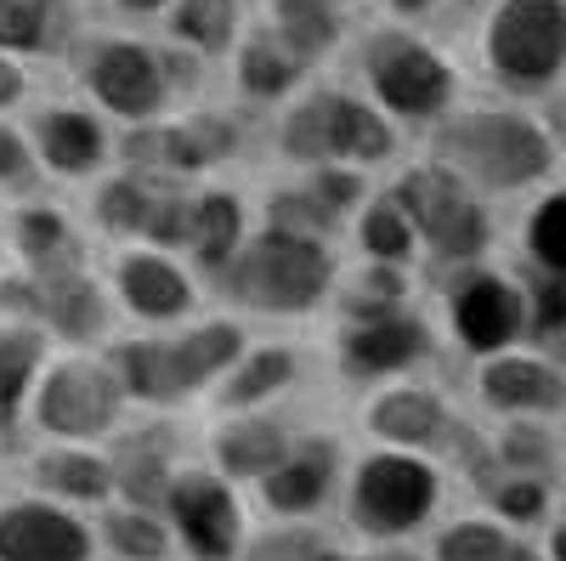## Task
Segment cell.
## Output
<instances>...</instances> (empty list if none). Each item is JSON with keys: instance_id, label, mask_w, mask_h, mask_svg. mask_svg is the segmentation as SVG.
<instances>
[{"instance_id": "1", "label": "cell", "mask_w": 566, "mask_h": 561, "mask_svg": "<svg viewBox=\"0 0 566 561\" xmlns=\"http://www.w3.org/2000/svg\"><path fill=\"white\" fill-rule=\"evenodd\" d=\"M239 330L232 323H210V330H193L181 341H125L114 352V381L130 397H148V403H170L181 392L205 386L216 368H227L239 357Z\"/></svg>"}, {"instance_id": "2", "label": "cell", "mask_w": 566, "mask_h": 561, "mask_svg": "<svg viewBox=\"0 0 566 561\" xmlns=\"http://www.w3.org/2000/svg\"><path fill=\"white\" fill-rule=\"evenodd\" d=\"M442 159L464 165L470 176H482L493 187H515V181H533L544 165H549V148L544 136L527 125V120H510V114H470V120H453L442 136H437Z\"/></svg>"}, {"instance_id": "3", "label": "cell", "mask_w": 566, "mask_h": 561, "mask_svg": "<svg viewBox=\"0 0 566 561\" xmlns=\"http://www.w3.org/2000/svg\"><path fill=\"white\" fill-rule=\"evenodd\" d=\"M119 397L125 392L114 381V368H103V363H52L40 392H34V419H40V432L57 437V443H91V437L114 432Z\"/></svg>"}, {"instance_id": "4", "label": "cell", "mask_w": 566, "mask_h": 561, "mask_svg": "<svg viewBox=\"0 0 566 561\" xmlns=\"http://www.w3.org/2000/svg\"><path fill=\"white\" fill-rule=\"evenodd\" d=\"M437 505V471L419 465L408 454H374L363 459V471L352 482V517L363 533L397 539L408 528H419Z\"/></svg>"}, {"instance_id": "5", "label": "cell", "mask_w": 566, "mask_h": 561, "mask_svg": "<svg viewBox=\"0 0 566 561\" xmlns=\"http://www.w3.org/2000/svg\"><path fill=\"white\" fill-rule=\"evenodd\" d=\"M328 284V256L295 232H266L261 245H250V256L232 272V290H239L250 307H277L295 312L306 301H317Z\"/></svg>"}, {"instance_id": "6", "label": "cell", "mask_w": 566, "mask_h": 561, "mask_svg": "<svg viewBox=\"0 0 566 561\" xmlns=\"http://www.w3.org/2000/svg\"><path fill=\"white\" fill-rule=\"evenodd\" d=\"M159 510L170 517V533L193 550L199 561H232L244 544V517L239 499L227 482H216L210 471H176L165 482Z\"/></svg>"}, {"instance_id": "7", "label": "cell", "mask_w": 566, "mask_h": 561, "mask_svg": "<svg viewBox=\"0 0 566 561\" xmlns=\"http://www.w3.org/2000/svg\"><path fill=\"white\" fill-rule=\"evenodd\" d=\"M97 539L80 510L57 499H7L0 505V561H91Z\"/></svg>"}, {"instance_id": "8", "label": "cell", "mask_w": 566, "mask_h": 561, "mask_svg": "<svg viewBox=\"0 0 566 561\" xmlns=\"http://www.w3.org/2000/svg\"><path fill=\"white\" fill-rule=\"evenodd\" d=\"M566 58V7L560 0H510L493 23V63L510 80H549Z\"/></svg>"}, {"instance_id": "9", "label": "cell", "mask_w": 566, "mask_h": 561, "mask_svg": "<svg viewBox=\"0 0 566 561\" xmlns=\"http://www.w3.org/2000/svg\"><path fill=\"white\" fill-rule=\"evenodd\" d=\"M85 80L97 91V103L125 114V120H148L165 103V74L136 40H103L85 58Z\"/></svg>"}, {"instance_id": "10", "label": "cell", "mask_w": 566, "mask_h": 561, "mask_svg": "<svg viewBox=\"0 0 566 561\" xmlns=\"http://www.w3.org/2000/svg\"><path fill=\"white\" fill-rule=\"evenodd\" d=\"M402 216H419L442 256H476L488 245V221L448 176H408L402 181Z\"/></svg>"}, {"instance_id": "11", "label": "cell", "mask_w": 566, "mask_h": 561, "mask_svg": "<svg viewBox=\"0 0 566 561\" xmlns=\"http://www.w3.org/2000/svg\"><path fill=\"white\" fill-rule=\"evenodd\" d=\"M368 69H374L380 97L402 114H424V108H437L448 97V69L413 40H374Z\"/></svg>"}, {"instance_id": "12", "label": "cell", "mask_w": 566, "mask_h": 561, "mask_svg": "<svg viewBox=\"0 0 566 561\" xmlns=\"http://www.w3.org/2000/svg\"><path fill=\"white\" fill-rule=\"evenodd\" d=\"M34 488L57 505H103L114 499V471L103 454L69 443V448H45L34 459Z\"/></svg>"}, {"instance_id": "13", "label": "cell", "mask_w": 566, "mask_h": 561, "mask_svg": "<svg viewBox=\"0 0 566 561\" xmlns=\"http://www.w3.org/2000/svg\"><path fill=\"white\" fill-rule=\"evenodd\" d=\"M34 148H40V159L52 170L80 176V170H91L103 159L108 136H103L97 120L80 114V108H52V114H40V125H34Z\"/></svg>"}, {"instance_id": "14", "label": "cell", "mask_w": 566, "mask_h": 561, "mask_svg": "<svg viewBox=\"0 0 566 561\" xmlns=\"http://www.w3.org/2000/svg\"><path fill=\"white\" fill-rule=\"evenodd\" d=\"M34 312L52 318L57 335H69V341H91V335L103 330V301H97V290H91L74 267L40 272V284H34Z\"/></svg>"}, {"instance_id": "15", "label": "cell", "mask_w": 566, "mask_h": 561, "mask_svg": "<svg viewBox=\"0 0 566 561\" xmlns=\"http://www.w3.org/2000/svg\"><path fill=\"white\" fill-rule=\"evenodd\" d=\"M45 363V341L40 330H23V323H7L0 330V437L18 432V419L29 408V386Z\"/></svg>"}, {"instance_id": "16", "label": "cell", "mask_w": 566, "mask_h": 561, "mask_svg": "<svg viewBox=\"0 0 566 561\" xmlns=\"http://www.w3.org/2000/svg\"><path fill=\"white\" fill-rule=\"evenodd\" d=\"M328 477H335V459L328 448H301V454H283L272 471H266V505L283 510V517H301V510L323 505L328 494Z\"/></svg>"}, {"instance_id": "17", "label": "cell", "mask_w": 566, "mask_h": 561, "mask_svg": "<svg viewBox=\"0 0 566 561\" xmlns=\"http://www.w3.org/2000/svg\"><path fill=\"white\" fill-rule=\"evenodd\" d=\"M515 330H522V301H515V290L482 278V284H470V290L459 295V335L476 346V352L504 346Z\"/></svg>"}, {"instance_id": "18", "label": "cell", "mask_w": 566, "mask_h": 561, "mask_svg": "<svg viewBox=\"0 0 566 561\" xmlns=\"http://www.w3.org/2000/svg\"><path fill=\"white\" fill-rule=\"evenodd\" d=\"M119 295L142 318H176V312H187L181 272L170 261H159V256H125L119 261Z\"/></svg>"}, {"instance_id": "19", "label": "cell", "mask_w": 566, "mask_h": 561, "mask_svg": "<svg viewBox=\"0 0 566 561\" xmlns=\"http://www.w3.org/2000/svg\"><path fill=\"white\" fill-rule=\"evenodd\" d=\"M424 352V330L408 318H368L346 335V363H357L363 374H380V368H397L408 357Z\"/></svg>"}, {"instance_id": "20", "label": "cell", "mask_w": 566, "mask_h": 561, "mask_svg": "<svg viewBox=\"0 0 566 561\" xmlns=\"http://www.w3.org/2000/svg\"><path fill=\"white\" fill-rule=\"evenodd\" d=\"M482 392L504 408H560L566 403V386H560V374L533 363V357H504L482 374Z\"/></svg>"}, {"instance_id": "21", "label": "cell", "mask_w": 566, "mask_h": 561, "mask_svg": "<svg viewBox=\"0 0 566 561\" xmlns=\"http://www.w3.org/2000/svg\"><path fill=\"white\" fill-rule=\"evenodd\" d=\"M97 533L114 550V561H165L170 555V528L148 505H114Z\"/></svg>"}, {"instance_id": "22", "label": "cell", "mask_w": 566, "mask_h": 561, "mask_svg": "<svg viewBox=\"0 0 566 561\" xmlns=\"http://www.w3.org/2000/svg\"><path fill=\"white\" fill-rule=\"evenodd\" d=\"M283 454H290L283 448V432L266 426V419H239V426H227L216 437V459L227 477H266Z\"/></svg>"}, {"instance_id": "23", "label": "cell", "mask_w": 566, "mask_h": 561, "mask_svg": "<svg viewBox=\"0 0 566 561\" xmlns=\"http://www.w3.org/2000/svg\"><path fill=\"white\" fill-rule=\"evenodd\" d=\"M108 471H114V494H119L125 505H148V510H159L165 482H170V459H165L148 437H142V443H125L119 459H108Z\"/></svg>"}, {"instance_id": "24", "label": "cell", "mask_w": 566, "mask_h": 561, "mask_svg": "<svg viewBox=\"0 0 566 561\" xmlns=\"http://www.w3.org/2000/svg\"><path fill=\"white\" fill-rule=\"evenodd\" d=\"M437 561H533V550L499 522H453L437 539Z\"/></svg>"}, {"instance_id": "25", "label": "cell", "mask_w": 566, "mask_h": 561, "mask_svg": "<svg viewBox=\"0 0 566 561\" xmlns=\"http://www.w3.org/2000/svg\"><path fill=\"white\" fill-rule=\"evenodd\" d=\"M437 426H442V408L424 392H391L374 403V432L386 443H431Z\"/></svg>"}, {"instance_id": "26", "label": "cell", "mask_w": 566, "mask_h": 561, "mask_svg": "<svg viewBox=\"0 0 566 561\" xmlns=\"http://www.w3.org/2000/svg\"><path fill=\"white\" fill-rule=\"evenodd\" d=\"M232 148L227 125L199 120V125H181V131H159V143H136V154H159L165 165H210L216 154Z\"/></svg>"}, {"instance_id": "27", "label": "cell", "mask_w": 566, "mask_h": 561, "mask_svg": "<svg viewBox=\"0 0 566 561\" xmlns=\"http://www.w3.org/2000/svg\"><path fill=\"white\" fill-rule=\"evenodd\" d=\"M328 154H363V159H380L386 154V125L374 120L357 103L328 97Z\"/></svg>"}, {"instance_id": "28", "label": "cell", "mask_w": 566, "mask_h": 561, "mask_svg": "<svg viewBox=\"0 0 566 561\" xmlns=\"http://www.w3.org/2000/svg\"><path fill=\"white\" fill-rule=\"evenodd\" d=\"M69 221L57 210H23L18 216V250L40 267V272H63V256H69Z\"/></svg>"}, {"instance_id": "29", "label": "cell", "mask_w": 566, "mask_h": 561, "mask_svg": "<svg viewBox=\"0 0 566 561\" xmlns=\"http://www.w3.org/2000/svg\"><path fill=\"white\" fill-rule=\"evenodd\" d=\"M193 232H199V261L205 267H221L227 250L239 245V205L210 194L205 205H193Z\"/></svg>"}, {"instance_id": "30", "label": "cell", "mask_w": 566, "mask_h": 561, "mask_svg": "<svg viewBox=\"0 0 566 561\" xmlns=\"http://www.w3.org/2000/svg\"><path fill=\"white\" fill-rule=\"evenodd\" d=\"M277 23L290 34V45L306 58V52H323L335 40V18H328L323 0H277Z\"/></svg>"}, {"instance_id": "31", "label": "cell", "mask_w": 566, "mask_h": 561, "mask_svg": "<svg viewBox=\"0 0 566 561\" xmlns=\"http://www.w3.org/2000/svg\"><path fill=\"white\" fill-rule=\"evenodd\" d=\"M52 29V0H0V45L7 52H34Z\"/></svg>"}, {"instance_id": "32", "label": "cell", "mask_w": 566, "mask_h": 561, "mask_svg": "<svg viewBox=\"0 0 566 561\" xmlns=\"http://www.w3.org/2000/svg\"><path fill=\"white\" fill-rule=\"evenodd\" d=\"M103 227H114V232H148V216H154V194L142 181H130V176H119V181H108V194H103Z\"/></svg>"}, {"instance_id": "33", "label": "cell", "mask_w": 566, "mask_h": 561, "mask_svg": "<svg viewBox=\"0 0 566 561\" xmlns=\"http://www.w3.org/2000/svg\"><path fill=\"white\" fill-rule=\"evenodd\" d=\"M176 29L199 45H221L232 34V0H181Z\"/></svg>"}, {"instance_id": "34", "label": "cell", "mask_w": 566, "mask_h": 561, "mask_svg": "<svg viewBox=\"0 0 566 561\" xmlns=\"http://www.w3.org/2000/svg\"><path fill=\"white\" fill-rule=\"evenodd\" d=\"M295 80V58H283L272 40H255L244 52V85L255 91V97H272V91H283Z\"/></svg>"}, {"instance_id": "35", "label": "cell", "mask_w": 566, "mask_h": 561, "mask_svg": "<svg viewBox=\"0 0 566 561\" xmlns=\"http://www.w3.org/2000/svg\"><path fill=\"white\" fill-rule=\"evenodd\" d=\"M283 381H290V352H261L244 374H239V381H232L227 386V403H255V397H266V392H277Z\"/></svg>"}, {"instance_id": "36", "label": "cell", "mask_w": 566, "mask_h": 561, "mask_svg": "<svg viewBox=\"0 0 566 561\" xmlns=\"http://www.w3.org/2000/svg\"><path fill=\"white\" fill-rule=\"evenodd\" d=\"M533 250H538L555 272H566V194L549 199V205L533 216Z\"/></svg>"}, {"instance_id": "37", "label": "cell", "mask_w": 566, "mask_h": 561, "mask_svg": "<svg viewBox=\"0 0 566 561\" xmlns=\"http://www.w3.org/2000/svg\"><path fill=\"white\" fill-rule=\"evenodd\" d=\"M363 239H368L374 256H402L408 250V216H402V205H374Z\"/></svg>"}, {"instance_id": "38", "label": "cell", "mask_w": 566, "mask_h": 561, "mask_svg": "<svg viewBox=\"0 0 566 561\" xmlns=\"http://www.w3.org/2000/svg\"><path fill=\"white\" fill-rule=\"evenodd\" d=\"M290 154H306V159L328 154V97L306 103V108L290 120Z\"/></svg>"}, {"instance_id": "39", "label": "cell", "mask_w": 566, "mask_h": 561, "mask_svg": "<svg viewBox=\"0 0 566 561\" xmlns=\"http://www.w3.org/2000/svg\"><path fill=\"white\" fill-rule=\"evenodd\" d=\"M323 550L328 544L317 533H266V539H255V550L244 561H317Z\"/></svg>"}, {"instance_id": "40", "label": "cell", "mask_w": 566, "mask_h": 561, "mask_svg": "<svg viewBox=\"0 0 566 561\" xmlns=\"http://www.w3.org/2000/svg\"><path fill=\"white\" fill-rule=\"evenodd\" d=\"M499 510L510 522H538L544 517V488L538 482H504L499 488Z\"/></svg>"}, {"instance_id": "41", "label": "cell", "mask_w": 566, "mask_h": 561, "mask_svg": "<svg viewBox=\"0 0 566 561\" xmlns=\"http://www.w3.org/2000/svg\"><path fill=\"white\" fill-rule=\"evenodd\" d=\"M29 170H34V159L23 148V136L12 125H0V181H23Z\"/></svg>"}, {"instance_id": "42", "label": "cell", "mask_w": 566, "mask_h": 561, "mask_svg": "<svg viewBox=\"0 0 566 561\" xmlns=\"http://www.w3.org/2000/svg\"><path fill=\"white\" fill-rule=\"evenodd\" d=\"M538 323L544 330H566V278H549L538 290Z\"/></svg>"}, {"instance_id": "43", "label": "cell", "mask_w": 566, "mask_h": 561, "mask_svg": "<svg viewBox=\"0 0 566 561\" xmlns=\"http://www.w3.org/2000/svg\"><path fill=\"white\" fill-rule=\"evenodd\" d=\"M23 97V69L12 58H0V108H12Z\"/></svg>"}, {"instance_id": "44", "label": "cell", "mask_w": 566, "mask_h": 561, "mask_svg": "<svg viewBox=\"0 0 566 561\" xmlns=\"http://www.w3.org/2000/svg\"><path fill=\"white\" fill-rule=\"evenodd\" d=\"M352 194H357L352 176H323V205H346Z\"/></svg>"}, {"instance_id": "45", "label": "cell", "mask_w": 566, "mask_h": 561, "mask_svg": "<svg viewBox=\"0 0 566 561\" xmlns=\"http://www.w3.org/2000/svg\"><path fill=\"white\" fill-rule=\"evenodd\" d=\"M549 561H566V522H560L555 539H549Z\"/></svg>"}, {"instance_id": "46", "label": "cell", "mask_w": 566, "mask_h": 561, "mask_svg": "<svg viewBox=\"0 0 566 561\" xmlns=\"http://www.w3.org/2000/svg\"><path fill=\"white\" fill-rule=\"evenodd\" d=\"M119 7H130V12H154V7H165V0H119Z\"/></svg>"}, {"instance_id": "47", "label": "cell", "mask_w": 566, "mask_h": 561, "mask_svg": "<svg viewBox=\"0 0 566 561\" xmlns=\"http://www.w3.org/2000/svg\"><path fill=\"white\" fill-rule=\"evenodd\" d=\"M317 561H368V555H335V550H323Z\"/></svg>"}, {"instance_id": "48", "label": "cell", "mask_w": 566, "mask_h": 561, "mask_svg": "<svg viewBox=\"0 0 566 561\" xmlns=\"http://www.w3.org/2000/svg\"><path fill=\"white\" fill-rule=\"evenodd\" d=\"M555 125H560V136H566V103H560V108H555Z\"/></svg>"}, {"instance_id": "49", "label": "cell", "mask_w": 566, "mask_h": 561, "mask_svg": "<svg viewBox=\"0 0 566 561\" xmlns=\"http://www.w3.org/2000/svg\"><path fill=\"white\" fill-rule=\"evenodd\" d=\"M397 7H408V12H413V7H424V0H397Z\"/></svg>"}]
</instances>
